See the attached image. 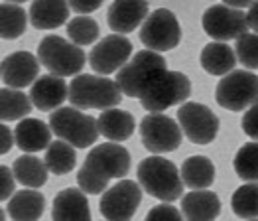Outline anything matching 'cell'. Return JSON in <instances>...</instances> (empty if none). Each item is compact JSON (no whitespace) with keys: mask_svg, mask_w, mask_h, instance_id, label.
I'll return each mask as SVG.
<instances>
[{"mask_svg":"<svg viewBox=\"0 0 258 221\" xmlns=\"http://www.w3.org/2000/svg\"><path fill=\"white\" fill-rule=\"evenodd\" d=\"M40 73V60L30 51H14L2 60L0 75L8 89H24L34 85Z\"/></svg>","mask_w":258,"mask_h":221,"instance_id":"obj_15","label":"cell"},{"mask_svg":"<svg viewBox=\"0 0 258 221\" xmlns=\"http://www.w3.org/2000/svg\"><path fill=\"white\" fill-rule=\"evenodd\" d=\"M246 22H248V28L258 34V2H252L248 12H246Z\"/></svg>","mask_w":258,"mask_h":221,"instance_id":"obj_39","label":"cell"},{"mask_svg":"<svg viewBox=\"0 0 258 221\" xmlns=\"http://www.w3.org/2000/svg\"><path fill=\"white\" fill-rule=\"evenodd\" d=\"M26 10L16 2H4L0 6V34L4 40H16L26 32Z\"/></svg>","mask_w":258,"mask_h":221,"instance_id":"obj_29","label":"cell"},{"mask_svg":"<svg viewBox=\"0 0 258 221\" xmlns=\"http://www.w3.org/2000/svg\"><path fill=\"white\" fill-rule=\"evenodd\" d=\"M32 113V99L18 89L4 87L0 91V117L2 123L24 121Z\"/></svg>","mask_w":258,"mask_h":221,"instance_id":"obj_27","label":"cell"},{"mask_svg":"<svg viewBox=\"0 0 258 221\" xmlns=\"http://www.w3.org/2000/svg\"><path fill=\"white\" fill-rule=\"evenodd\" d=\"M231 207L240 219L258 217V182H246L233 194Z\"/></svg>","mask_w":258,"mask_h":221,"instance_id":"obj_30","label":"cell"},{"mask_svg":"<svg viewBox=\"0 0 258 221\" xmlns=\"http://www.w3.org/2000/svg\"><path fill=\"white\" fill-rule=\"evenodd\" d=\"M242 131L246 136H250L252 140L258 142V101L244 113L242 117Z\"/></svg>","mask_w":258,"mask_h":221,"instance_id":"obj_35","label":"cell"},{"mask_svg":"<svg viewBox=\"0 0 258 221\" xmlns=\"http://www.w3.org/2000/svg\"><path fill=\"white\" fill-rule=\"evenodd\" d=\"M138 184L152 198L172 203L183 196V180L177 166L168 158L150 156L138 164Z\"/></svg>","mask_w":258,"mask_h":221,"instance_id":"obj_2","label":"cell"},{"mask_svg":"<svg viewBox=\"0 0 258 221\" xmlns=\"http://www.w3.org/2000/svg\"><path fill=\"white\" fill-rule=\"evenodd\" d=\"M201 67L211 73V75H229L231 71H235L237 66V53L233 51V47L221 42H211L201 49Z\"/></svg>","mask_w":258,"mask_h":221,"instance_id":"obj_23","label":"cell"},{"mask_svg":"<svg viewBox=\"0 0 258 221\" xmlns=\"http://www.w3.org/2000/svg\"><path fill=\"white\" fill-rule=\"evenodd\" d=\"M140 138L152 154L173 152L181 144V127L166 115H146L140 123Z\"/></svg>","mask_w":258,"mask_h":221,"instance_id":"obj_10","label":"cell"},{"mask_svg":"<svg viewBox=\"0 0 258 221\" xmlns=\"http://www.w3.org/2000/svg\"><path fill=\"white\" fill-rule=\"evenodd\" d=\"M69 2L65 0H36L30 4L28 16L36 30H53L67 22Z\"/></svg>","mask_w":258,"mask_h":221,"instance_id":"obj_21","label":"cell"},{"mask_svg":"<svg viewBox=\"0 0 258 221\" xmlns=\"http://www.w3.org/2000/svg\"><path fill=\"white\" fill-rule=\"evenodd\" d=\"M181 180L191 190H207L215 182V164L207 156H189L181 164Z\"/></svg>","mask_w":258,"mask_h":221,"instance_id":"obj_25","label":"cell"},{"mask_svg":"<svg viewBox=\"0 0 258 221\" xmlns=\"http://www.w3.org/2000/svg\"><path fill=\"white\" fill-rule=\"evenodd\" d=\"M130 53H132V42L128 38L120 36V34H110V36H105L91 49L89 64L95 69L97 75L107 77L114 71L118 73L128 64Z\"/></svg>","mask_w":258,"mask_h":221,"instance_id":"obj_14","label":"cell"},{"mask_svg":"<svg viewBox=\"0 0 258 221\" xmlns=\"http://www.w3.org/2000/svg\"><path fill=\"white\" fill-rule=\"evenodd\" d=\"M189 95H191L189 77L181 71H170L168 69L166 73H162L152 83L150 89L140 99V103H142L144 109L150 111V115H160L168 107L183 103Z\"/></svg>","mask_w":258,"mask_h":221,"instance_id":"obj_7","label":"cell"},{"mask_svg":"<svg viewBox=\"0 0 258 221\" xmlns=\"http://www.w3.org/2000/svg\"><path fill=\"white\" fill-rule=\"evenodd\" d=\"M122 91L114 79L103 75H77L69 83V101L75 109H99L101 113L116 109L122 101Z\"/></svg>","mask_w":258,"mask_h":221,"instance_id":"obj_3","label":"cell"},{"mask_svg":"<svg viewBox=\"0 0 258 221\" xmlns=\"http://www.w3.org/2000/svg\"><path fill=\"white\" fill-rule=\"evenodd\" d=\"M99 24L89 16H75L67 22V36L75 45H89L99 38Z\"/></svg>","mask_w":258,"mask_h":221,"instance_id":"obj_32","label":"cell"},{"mask_svg":"<svg viewBox=\"0 0 258 221\" xmlns=\"http://www.w3.org/2000/svg\"><path fill=\"white\" fill-rule=\"evenodd\" d=\"M38 60L51 75L71 77L85 67V51L61 36H45L38 45Z\"/></svg>","mask_w":258,"mask_h":221,"instance_id":"obj_5","label":"cell"},{"mask_svg":"<svg viewBox=\"0 0 258 221\" xmlns=\"http://www.w3.org/2000/svg\"><path fill=\"white\" fill-rule=\"evenodd\" d=\"M235 172L244 182H258V142H246L235 156Z\"/></svg>","mask_w":258,"mask_h":221,"instance_id":"obj_31","label":"cell"},{"mask_svg":"<svg viewBox=\"0 0 258 221\" xmlns=\"http://www.w3.org/2000/svg\"><path fill=\"white\" fill-rule=\"evenodd\" d=\"M99 123V133L105 138L112 140V142H122L132 136L136 125H134V117L128 111L120 109H108L103 111L97 119Z\"/></svg>","mask_w":258,"mask_h":221,"instance_id":"obj_24","label":"cell"},{"mask_svg":"<svg viewBox=\"0 0 258 221\" xmlns=\"http://www.w3.org/2000/svg\"><path fill=\"white\" fill-rule=\"evenodd\" d=\"M14 172L8 166L0 168V198L2 201H10V196H14Z\"/></svg>","mask_w":258,"mask_h":221,"instance_id":"obj_36","label":"cell"},{"mask_svg":"<svg viewBox=\"0 0 258 221\" xmlns=\"http://www.w3.org/2000/svg\"><path fill=\"white\" fill-rule=\"evenodd\" d=\"M227 6H231V8H235V10H240V8H250V0H227L225 2Z\"/></svg>","mask_w":258,"mask_h":221,"instance_id":"obj_40","label":"cell"},{"mask_svg":"<svg viewBox=\"0 0 258 221\" xmlns=\"http://www.w3.org/2000/svg\"><path fill=\"white\" fill-rule=\"evenodd\" d=\"M47 170L51 174L63 176L69 174L75 164H77V154H75V146H71L65 140H55L49 144V148L45 150V158H43Z\"/></svg>","mask_w":258,"mask_h":221,"instance_id":"obj_28","label":"cell"},{"mask_svg":"<svg viewBox=\"0 0 258 221\" xmlns=\"http://www.w3.org/2000/svg\"><path fill=\"white\" fill-rule=\"evenodd\" d=\"M250 221H258V219H250Z\"/></svg>","mask_w":258,"mask_h":221,"instance_id":"obj_41","label":"cell"},{"mask_svg":"<svg viewBox=\"0 0 258 221\" xmlns=\"http://www.w3.org/2000/svg\"><path fill=\"white\" fill-rule=\"evenodd\" d=\"M148 10L150 6L144 0H114L107 10V22L112 32L124 36L146 22Z\"/></svg>","mask_w":258,"mask_h":221,"instance_id":"obj_16","label":"cell"},{"mask_svg":"<svg viewBox=\"0 0 258 221\" xmlns=\"http://www.w3.org/2000/svg\"><path fill=\"white\" fill-rule=\"evenodd\" d=\"M49 127L53 134L75 148H87L99 138V123L91 115L75 107H61L49 115Z\"/></svg>","mask_w":258,"mask_h":221,"instance_id":"obj_6","label":"cell"},{"mask_svg":"<svg viewBox=\"0 0 258 221\" xmlns=\"http://www.w3.org/2000/svg\"><path fill=\"white\" fill-rule=\"evenodd\" d=\"M101 6H103L101 2H81V0H71V2H69V8H71L73 12H77V14H81V16L99 10Z\"/></svg>","mask_w":258,"mask_h":221,"instance_id":"obj_38","label":"cell"},{"mask_svg":"<svg viewBox=\"0 0 258 221\" xmlns=\"http://www.w3.org/2000/svg\"><path fill=\"white\" fill-rule=\"evenodd\" d=\"M142 201V188L134 180H120L103 194L99 209L107 221H130Z\"/></svg>","mask_w":258,"mask_h":221,"instance_id":"obj_12","label":"cell"},{"mask_svg":"<svg viewBox=\"0 0 258 221\" xmlns=\"http://www.w3.org/2000/svg\"><path fill=\"white\" fill-rule=\"evenodd\" d=\"M183 213L173 207L170 203H160L156 207H152L150 211L146 213V219L144 221H183Z\"/></svg>","mask_w":258,"mask_h":221,"instance_id":"obj_34","label":"cell"},{"mask_svg":"<svg viewBox=\"0 0 258 221\" xmlns=\"http://www.w3.org/2000/svg\"><path fill=\"white\" fill-rule=\"evenodd\" d=\"M32 105L40 111H55L65 99H69V87L63 77L57 75H42L30 89ZM61 109V107H59Z\"/></svg>","mask_w":258,"mask_h":221,"instance_id":"obj_18","label":"cell"},{"mask_svg":"<svg viewBox=\"0 0 258 221\" xmlns=\"http://www.w3.org/2000/svg\"><path fill=\"white\" fill-rule=\"evenodd\" d=\"M185 221H215L221 215V199L211 190H191L181 199Z\"/></svg>","mask_w":258,"mask_h":221,"instance_id":"obj_19","label":"cell"},{"mask_svg":"<svg viewBox=\"0 0 258 221\" xmlns=\"http://www.w3.org/2000/svg\"><path fill=\"white\" fill-rule=\"evenodd\" d=\"M53 221H91V209L85 192L81 188L61 190L51 205Z\"/></svg>","mask_w":258,"mask_h":221,"instance_id":"obj_17","label":"cell"},{"mask_svg":"<svg viewBox=\"0 0 258 221\" xmlns=\"http://www.w3.org/2000/svg\"><path fill=\"white\" fill-rule=\"evenodd\" d=\"M217 103L223 109L244 111L258 101V77L246 69H235L225 75L215 91Z\"/></svg>","mask_w":258,"mask_h":221,"instance_id":"obj_8","label":"cell"},{"mask_svg":"<svg viewBox=\"0 0 258 221\" xmlns=\"http://www.w3.org/2000/svg\"><path fill=\"white\" fill-rule=\"evenodd\" d=\"M0 140H2V144H0V152H2V154L10 152V148L16 144L14 133L10 131V127H8L6 123H2V125H0Z\"/></svg>","mask_w":258,"mask_h":221,"instance_id":"obj_37","label":"cell"},{"mask_svg":"<svg viewBox=\"0 0 258 221\" xmlns=\"http://www.w3.org/2000/svg\"><path fill=\"white\" fill-rule=\"evenodd\" d=\"M203 30L209 38H213V42L225 44L229 40H238L248 30L246 12L235 10L225 2L213 4L203 12Z\"/></svg>","mask_w":258,"mask_h":221,"instance_id":"obj_11","label":"cell"},{"mask_svg":"<svg viewBox=\"0 0 258 221\" xmlns=\"http://www.w3.org/2000/svg\"><path fill=\"white\" fill-rule=\"evenodd\" d=\"M177 121L181 133L194 144H209L219 133V119L207 105L201 103H183L177 111Z\"/></svg>","mask_w":258,"mask_h":221,"instance_id":"obj_13","label":"cell"},{"mask_svg":"<svg viewBox=\"0 0 258 221\" xmlns=\"http://www.w3.org/2000/svg\"><path fill=\"white\" fill-rule=\"evenodd\" d=\"M51 127H47L40 119H24L14 129L16 146L24 154L40 152L43 148L47 150L51 144Z\"/></svg>","mask_w":258,"mask_h":221,"instance_id":"obj_20","label":"cell"},{"mask_svg":"<svg viewBox=\"0 0 258 221\" xmlns=\"http://www.w3.org/2000/svg\"><path fill=\"white\" fill-rule=\"evenodd\" d=\"M237 62H240L246 69H258V34L246 32L240 36L235 45Z\"/></svg>","mask_w":258,"mask_h":221,"instance_id":"obj_33","label":"cell"},{"mask_svg":"<svg viewBox=\"0 0 258 221\" xmlns=\"http://www.w3.org/2000/svg\"><path fill=\"white\" fill-rule=\"evenodd\" d=\"M12 172H14V178L20 182L22 186L30 188V190L42 188L43 184L47 182V174H49L45 162L32 154L18 156L14 160V164H12Z\"/></svg>","mask_w":258,"mask_h":221,"instance_id":"obj_26","label":"cell"},{"mask_svg":"<svg viewBox=\"0 0 258 221\" xmlns=\"http://www.w3.org/2000/svg\"><path fill=\"white\" fill-rule=\"evenodd\" d=\"M166 71H168L166 60L160 53L152 49H142L116 73L114 81L118 83L120 91L126 97L142 99L152 83Z\"/></svg>","mask_w":258,"mask_h":221,"instance_id":"obj_4","label":"cell"},{"mask_svg":"<svg viewBox=\"0 0 258 221\" xmlns=\"http://www.w3.org/2000/svg\"><path fill=\"white\" fill-rule=\"evenodd\" d=\"M6 211L12 221H38L45 211V198L38 190H20L10 198Z\"/></svg>","mask_w":258,"mask_h":221,"instance_id":"obj_22","label":"cell"},{"mask_svg":"<svg viewBox=\"0 0 258 221\" xmlns=\"http://www.w3.org/2000/svg\"><path fill=\"white\" fill-rule=\"evenodd\" d=\"M140 40L156 53L170 51L173 47H177L181 40V28H179L175 14L168 8L154 10L140 28Z\"/></svg>","mask_w":258,"mask_h":221,"instance_id":"obj_9","label":"cell"},{"mask_svg":"<svg viewBox=\"0 0 258 221\" xmlns=\"http://www.w3.org/2000/svg\"><path fill=\"white\" fill-rule=\"evenodd\" d=\"M130 172V152L118 142H105L95 146L87 154L83 166L77 172L79 188L97 196L107 192L108 182L112 178H124Z\"/></svg>","mask_w":258,"mask_h":221,"instance_id":"obj_1","label":"cell"}]
</instances>
